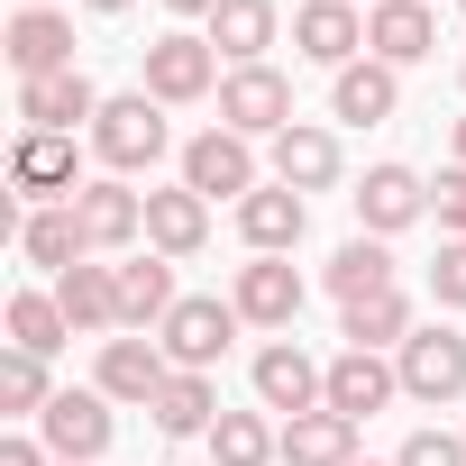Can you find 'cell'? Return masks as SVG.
Segmentation results:
<instances>
[{
  "instance_id": "6da1fadb",
  "label": "cell",
  "mask_w": 466,
  "mask_h": 466,
  "mask_svg": "<svg viewBox=\"0 0 466 466\" xmlns=\"http://www.w3.org/2000/svg\"><path fill=\"white\" fill-rule=\"evenodd\" d=\"M92 156H101L119 183L147 174V165L165 156V101H156V92H110L101 119H92Z\"/></svg>"
},
{
  "instance_id": "7a4b0ae2",
  "label": "cell",
  "mask_w": 466,
  "mask_h": 466,
  "mask_svg": "<svg viewBox=\"0 0 466 466\" xmlns=\"http://www.w3.org/2000/svg\"><path fill=\"white\" fill-rule=\"evenodd\" d=\"M228 339H238V302H219V293H183L156 329V348L174 357V375H210L228 357Z\"/></svg>"
},
{
  "instance_id": "3957f363",
  "label": "cell",
  "mask_w": 466,
  "mask_h": 466,
  "mask_svg": "<svg viewBox=\"0 0 466 466\" xmlns=\"http://www.w3.org/2000/svg\"><path fill=\"white\" fill-rule=\"evenodd\" d=\"M137 92H156L165 110L219 101V46H210V37H192V28H165V37L147 46V83H137Z\"/></svg>"
},
{
  "instance_id": "277c9868",
  "label": "cell",
  "mask_w": 466,
  "mask_h": 466,
  "mask_svg": "<svg viewBox=\"0 0 466 466\" xmlns=\"http://www.w3.org/2000/svg\"><path fill=\"white\" fill-rule=\"evenodd\" d=\"M219 128L284 137V128H293V83H284L275 65H228V74H219Z\"/></svg>"
},
{
  "instance_id": "5b68a950",
  "label": "cell",
  "mask_w": 466,
  "mask_h": 466,
  "mask_svg": "<svg viewBox=\"0 0 466 466\" xmlns=\"http://www.w3.org/2000/svg\"><path fill=\"white\" fill-rule=\"evenodd\" d=\"M393 375H402V393L411 402H457L466 393V339L439 320V329H411L402 348H393Z\"/></svg>"
},
{
  "instance_id": "8992f818",
  "label": "cell",
  "mask_w": 466,
  "mask_h": 466,
  "mask_svg": "<svg viewBox=\"0 0 466 466\" xmlns=\"http://www.w3.org/2000/svg\"><path fill=\"white\" fill-rule=\"evenodd\" d=\"M183 183H192L201 201H248V192H257V137L201 128V137L183 147Z\"/></svg>"
},
{
  "instance_id": "52a82bcc",
  "label": "cell",
  "mask_w": 466,
  "mask_h": 466,
  "mask_svg": "<svg viewBox=\"0 0 466 466\" xmlns=\"http://www.w3.org/2000/svg\"><path fill=\"white\" fill-rule=\"evenodd\" d=\"M320 402H329V366H311L293 339L257 348V411H284V420H302V411H320Z\"/></svg>"
},
{
  "instance_id": "ba28073f",
  "label": "cell",
  "mask_w": 466,
  "mask_h": 466,
  "mask_svg": "<svg viewBox=\"0 0 466 466\" xmlns=\"http://www.w3.org/2000/svg\"><path fill=\"white\" fill-rule=\"evenodd\" d=\"M92 119H101V92H92L83 65H74V74H37V83H19V128L74 137V128H92Z\"/></svg>"
},
{
  "instance_id": "9c48e42d",
  "label": "cell",
  "mask_w": 466,
  "mask_h": 466,
  "mask_svg": "<svg viewBox=\"0 0 466 466\" xmlns=\"http://www.w3.org/2000/svg\"><path fill=\"white\" fill-rule=\"evenodd\" d=\"M10 192H28V201H74L83 192V165H74V137H46V128H19V147H10Z\"/></svg>"
},
{
  "instance_id": "30bf717a",
  "label": "cell",
  "mask_w": 466,
  "mask_h": 466,
  "mask_svg": "<svg viewBox=\"0 0 466 466\" xmlns=\"http://www.w3.org/2000/svg\"><path fill=\"white\" fill-rule=\"evenodd\" d=\"M37 439L56 448V466H92L110 448V393H56L37 411Z\"/></svg>"
},
{
  "instance_id": "8fae6325",
  "label": "cell",
  "mask_w": 466,
  "mask_h": 466,
  "mask_svg": "<svg viewBox=\"0 0 466 466\" xmlns=\"http://www.w3.org/2000/svg\"><path fill=\"white\" fill-rule=\"evenodd\" d=\"M74 219H83L92 257H119L128 238H147V192H128L119 174H101V183H83V192H74Z\"/></svg>"
},
{
  "instance_id": "7c38bea8",
  "label": "cell",
  "mask_w": 466,
  "mask_h": 466,
  "mask_svg": "<svg viewBox=\"0 0 466 466\" xmlns=\"http://www.w3.org/2000/svg\"><path fill=\"white\" fill-rule=\"evenodd\" d=\"M420 210H430V183L411 165H366V183H357V228L366 238H402Z\"/></svg>"
},
{
  "instance_id": "4fadbf2b",
  "label": "cell",
  "mask_w": 466,
  "mask_h": 466,
  "mask_svg": "<svg viewBox=\"0 0 466 466\" xmlns=\"http://www.w3.org/2000/svg\"><path fill=\"white\" fill-rule=\"evenodd\" d=\"M302 275L284 266V257H248L238 266V284H228V302H238V320H257V329H293L302 320Z\"/></svg>"
},
{
  "instance_id": "5bb4252c",
  "label": "cell",
  "mask_w": 466,
  "mask_h": 466,
  "mask_svg": "<svg viewBox=\"0 0 466 466\" xmlns=\"http://www.w3.org/2000/svg\"><path fill=\"white\" fill-rule=\"evenodd\" d=\"M165 384H174V357H165L156 339H101V384H92V393L156 411V393H165Z\"/></svg>"
},
{
  "instance_id": "9a60e30c",
  "label": "cell",
  "mask_w": 466,
  "mask_h": 466,
  "mask_svg": "<svg viewBox=\"0 0 466 466\" xmlns=\"http://www.w3.org/2000/svg\"><path fill=\"white\" fill-rule=\"evenodd\" d=\"M302 228H311V201H302L293 183H257V192L238 201V238H248L257 257H293Z\"/></svg>"
},
{
  "instance_id": "2e32d148",
  "label": "cell",
  "mask_w": 466,
  "mask_h": 466,
  "mask_svg": "<svg viewBox=\"0 0 466 466\" xmlns=\"http://www.w3.org/2000/svg\"><path fill=\"white\" fill-rule=\"evenodd\" d=\"M357 46H366V10H348V0H302V10H293V56L348 74Z\"/></svg>"
},
{
  "instance_id": "e0dca14e",
  "label": "cell",
  "mask_w": 466,
  "mask_h": 466,
  "mask_svg": "<svg viewBox=\"0 0 466 466\" xmlns=\"http://www.w3.org/2000/svg\"><path fill=\"white\" fill-rule=\"evenodd\" d=\"M439 46V19H430V0H375V10H366V56L375 65H420Z\"/></svg>"
},
{
  "instance_id": "ac0fdd59",
  "label": "cell",
  "mask_w": 466,
  "mask_h": 466,
  "mask_svg": "<svg viewBox=\"0 0 466 466\" xmlns=\"http://www.w3.org/2000/svg\"><path fill=\"white\" fill-rule=\"evenodd\" d=\"M10 74H19V83L74 74V19H65V10H19V19H10Z\"/></svg>"
},
{
  "instance_id": "d6986e66",
  "label": "cell",
  "mask_w": 466,
  "mask_h": 466,
  "mask_svg": "<svg viewBox=\"0 0 466 466\" xmlns=\"http://www.w3.org/2000/svg\"><path fill=\"white\" fill-rule=\"evenodd\" d=\"M329 110H339L348 128H384V119L402 110V74L375 65V56H357L348 74H329Z\"/></svg>"
},
{
  "instance_id": "ffe728a7",
  "label": "cell",
  "mask_w": 466,
  "mask_h": 466,
  "mask_svg": "<svg viewBox=\"0 0 466 466\" xmlns=\"http://www.w3.org/2000/svg\"><path fill=\"white\" fill-rule=\"evenodd\" d=\"M393 393H402V375H393L375 348H339V357H329V411H348V420H375Z\"/></svg>"
},
{
  "instance_id": "44dd1931",
  "label": "cell",
  "mask_w": 466,
  "mask_h": 466,
  "mask_svg": "<svg viewBox=\"0 0 466 466\" xmlns=\"http://www.w3.org/2000/svg\"><path fill=\"white\" fill-rule=\"evenodd\" d=\"M201 238H210V201H201L192 183L147 192V248H156V257H201Z\"/></svg>"
},
{
  "instance_id": "7402d4cb",
  "label": "cell",
  "mask_w": 466,
  "mask_h": 466,
  "mask_svg": "<svg viewBox=\"0 0 466 466\" xmlns=\"http://www.w3.org/2000/svg\"><path fill=\"white\" fill-rule=\"evenodd\" d=\"M275 183H293L302 201H311V192H329V183H339V137H329V128H311V119H293V128L275 137Z\"/></svg>"
},
{
  "instance_id": "603a6c76",
  "label": "cell",
  "mask_w": 466,
  "mask_h": 466,
  "mask_svg": "<svg viewBox=\"0 0 466 466\" xmlns=\"http://www.w3.org/2000/svg\"><path fill=\"white\" fill-rule=\"evenodd\" d=\"M19 257H28V266H46V275H74V266L92 257L74 201H56V210H28V219H19Z\"/></svg>"
},
{
  "instance_id": "cb8c5ba5",
  "label": "cell",
  "mask_w": 466,
  "mask_h": 466,
  "mask_svg": "<svg viewBox=\"0 0 466 466\" xmlns=\"http://www.w3.org/2000/svg\"><path fill=\"white\" fill-rule=\"evenodd\" d=\"M275 28H284L275 0H219V10H210V46H219L228 65H266Z\"/></svg>"
},
{
  "instance_id": "d4e9b609",
  "label": "cell",
  "mask_w": 466,
  "mask_h": 466,
  "mask_svg": "<svg viewBox=\"0 0 466 466\" xmlns=\"http://www.w3.org/2000/svg\"><path fill=\"white\" fill-rule=\"evenodd\" d=\"M320 284L339 293V311H348V302H375V293H393V248L357 228V238H348V248L320 266Z\"/></svg>"
},
{
  "instance_id": "484cf974",
  "label": "cell",
  "mask_w": 466,
  "mask_h": 466,
  "mask_svg": "<svg viewBox=\"0 0 466 466\" xmlns=\"http://www.w3.org/2000/svg\"><path fill=\"white\" fill-rule=\"evenodd\" d=\"M284 466H357V420L329 411V402L284 420Z\"/></svg>"
},
{
  "instance_id": "4316f807",
  "label": "cell",
  "mask_w": 466,
  "mask_h": 466,
  "mask_svg": "<svg viewBox=\"0 0 466 466\" xmlns=\"http://www.w3.org/2000/svg\"><path fill=\"white\" fill-rule=\"evenodd\" d=\"M174 302H183V293H174V266H165V257H128V266H119V329H165Z\"/></svg>"
},
{
  "instance_id": "83f0119b",
  "label": "cell",
  "mask_w": 466,
  "mask_h": 466,
  "mask_svg": "<svg viewBox=\"0 0 466 466\" xmlns=\"http://www.w3.org/2000/svg\"><path fill=\"white\" fill-rule=\"evenodd\" d=\"M56 302H65V320H74V329H119V266L83 257L74 275H56Z\"/></svg>"
},
{
  "instance_id": "f1b7e54d",
  "label": "cell",
  "mask_w": 466,
  "mask_h": 466,
  "mask_svg": "<svg viewBox=\"0 0 466 466\" xmlns=\"http://www.w3.org/2000/svg\"><path fill=\"white\" fill-rule=\"evenodd\" d=\"M284 430H266V411H219L210 420V466H275Z\"/></svg>"
},
{
  "instance_id": "f546056e",
  "label": "cell",
  "mask_w": 466,
  "mask_h": 466,
  "mask_svg": "<svg viewBox=\"0 0 466 466\" xmlns=\"http://www.w3.org/2000/svg\"><path fill=\"white\" fill-rule=\"evenodd\" d=\"M210 420H219V384L210 375H174L156 393V430L165 439H210Z\"/></svg>"
},
{
  "instance_id": "4dcf8cb0",
  "label": "cell",
  "mask_w": 466,
  "mask_h": 466,
  "mask_svg": "<svg viewBox=\"0 0 466 466\" xmlns=\"http://www.w3.org/2000/svg\"><path fill=\"white\" fill-rule=\"evenodd\" d=\"M65 339H74V320H65V302H56V293H10V348L56 357Z\"/></svg>"
},
{
  "instance_id": "1f68e13d",
  "label": "cell",
  "mask_w": 466,
  "mask_h": 466,
  "mask_svg": "<svg viewBox=\"0 0 466 466\" xmlns=\"http://www.w3.org/2000/svg\"><path fill=\"white\" fill-rule=\"evenodd\" d=\"M339 339H348V348H375V357H384V348H402V339H411V302H402V293H375V302H348Z\"/></svg>"
},
{
  "instance_id": "d6a6232c",
  "label": "cell",
  "mask_w": 466,
  "mask_h": 466,
  "mask_svg": "<svg viewBox=\"0 0 466 466\" xmlns=\"http://www.w3.org/2000/svg\"><path fill=\"white\" fill-rule=\"evenodd\" d=\"M46 402H56V384H46V357L10 348V357H0V411H19V420H37Z\"/></svg>"
},
{
  "instance_id": "836d02e7",
  "label": "cell",
  "mask_w": 466,
  "mask_h": 466,
  "mask_svg": "<svg viewBox=\"0 0 466 466\" xmlns=\"http://www.w3.org/2000/svg\"><path fill=\"white\" fill-rule=\"evenodd\" d=\"M393 466H466V439H448V430H411V439L393 448Z\"/></svg>"
},
{
  "instance_id": "e575fe53",
  "label": "cell",
  "mask_w": 466,
  "mask_h": 466,
  "mask_svg": "<svg viewBox=\"0 0 466 466\" xmlns=\"http://www.w3.org/2000/svg\"><path fill=\"white\" fill-rule=\"evenodd\" d=\"M430 293H439L448 311H466V238H439V257H430Z\"/></svg>"
},
{
  "instance_id": "d590c367",
  "label": "cell",
  "mask_w": 466,
  "mask_h": 466,
  "mask_svg": "<svg viewBox=\"0 0 466 466\" xmlns=\"http://www.w3.org/2000/svg\"><path fill=\"white\" fill-rule=\"evenodd\" d=\"M430 210H439V228H448V238H466V165H448V174L430 183Z\"/></svg>"
},
{
  "instance_id": "8d00e7d4",
  "label": "cell",
  "mask_w": 466,
  "mask_h": 466,
  "mask_svg": "<svg viewBox=\"0 0 466 466\" xmlns=\"http://www.w3.org/2000/svg\"><path fill=\"white\" fill-rule=\"evenodd\" d=\"M0 466H56V448L28 439V430H10V439H0Z\"/></svg>"
},
{
  "instance_id": "74e56055",
  "label": "cell",
  "mask_w": 466,
  "mask_h": 466,
  "mask_svg": "<svg viewBox=\"0 0 466 466\" xmlns=\"http://www.w3.org/2000/svg\"><path fill=\"white\" fill-rule=\"evenodd\" d=\"M165 10H174V19H210V10H219V0H165Z\"/></svg>"
},
{
  "instance_id": "f35d334b",
  "label": "cell",
  "mask_w": 466,
  "mask_h": 466,
  "mask_svg": "<svg viewBox=\"0 0 466 466\" xmlns=\"http://www.w3.org/2000/svg\"><path fill=\"white\" fill-rule=\"evenodd\" d=\"M83 10H101V19H119V10H137V0H83Z\"/></svg>"
},
{
  "instance_id": "ab89813d",
  "label": "cell",
  "mask_w": 466,
  "mask_h": 466,
  "mask_svg": "<svg viewBox=\"0 0 466 466\" xmlns=\"http://www.w3.org/2000/svg\"><path fill=\"white\" fill-rule=\"evenodd\" d=\"M457 165H466V119H457Z\"/></svg>"
},
{
  "instance_id": "60d3db41",
  "label": "cell",
  "mask_w": 466,
  "mask_h": 466,
  "mask_svg": "<svg viewBox=\"0 0 466 466\" xmlns=\"http://www.w3.org/2000/svg\"><path fill=\"white\" fill-rule=\"evenodd\" d=\"M19 10H56V0H19Z\"/></svg>"
},
{
  "instance_id": "b9f144b4",
  "label": "cell",
  "mask_w": 466,
  "mask_h": 466,
  "mask_svg": "<svg viewBox=\"0 0 466 466\" xmlns=\"http://www.w3.org/2000/svg\"><path fill=\"white\" fill-rule=\"evenodd\" d=\"M348 10H357V0H348ZM366 10H375V0H366Z\"/></svg>"
},
{
  "instance_id": "7bdbcfd3",
  "label": "cell",
  "mask_w": 466,
  "mask_h": 466,
  "mask_svg": "<svg viewBox=\"0 0 466 466\" xmlns=\"http://www.w3.org/2000/svg\"><path fill=\"white\" fill-rule=\"evenodd\" d=\"M357 466H375V457H357Z\"/></svg>"
},
{
  "instance_id": "ee69618b",
  "label": "cell",
  "mask_w": 466,
  "mask_h": 466,
  "mask_svg": "<svg viewBox=\"0 0 466 466\" xmlns=\"http://www.w3.org/2000/svg\"><path fill=\"white\" fill-rule=\"evenodd\" d=\"M457 83H466V65H457Z\"/></svg>"
},
{
  "instance_id": "f6af8a7d",
  "label": "cell",
  "mask_w": 466,
  "mask_h": 466,
  "mask_svg": "<svg viewBox=\"0 0 466 466\" xmlns=\"http://www.w3.org/2000/svg\"><path fill=\"white\" fill-rule=\"evenodd\" d=\"M457 10H466V0H457Z\"/></svg>"
},
{
  "instance_id": "bcb514c9",
  "label": "cell",
  "mask_w": 466,
  "mask_h": 466,
  "mask_svg": "<svg viewBox=\"0 0 466 466\" xmlns=\"http://www.w3.org/2000/svg\"><path fill=\"white\" fill-rule=\"evenodd\" d=\"M457 439H466V430H457Z\"/></svg>"
}]
</instances>
